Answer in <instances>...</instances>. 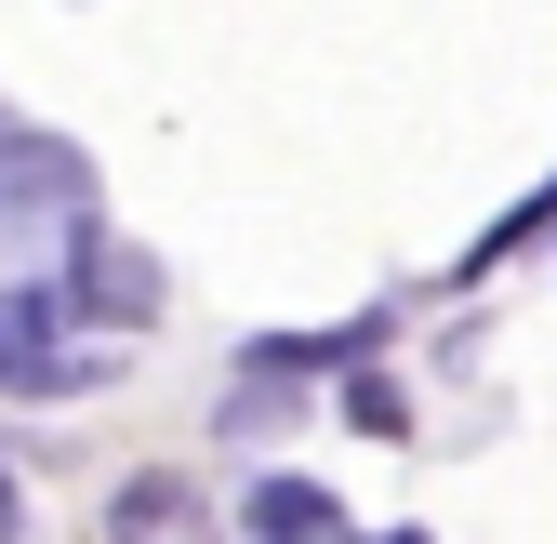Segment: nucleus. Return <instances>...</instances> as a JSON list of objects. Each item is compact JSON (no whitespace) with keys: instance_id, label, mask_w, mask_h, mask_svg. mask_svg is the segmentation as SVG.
I'll use <instances>...</instances> for the list:
<instances>
[{"instance_id":"f257e3e1","label":"nucleus","mask_w":557,"mask_h":544,"mask_svg":"<svg viewBox=\"0 0 557 544\" xmlns=\"http://www.w3.org/2000/svg\"><path fill=\"white\" fill-rule=\"evenodd\" d=\"M53 332H66L53 293H0V398H66V385H107L120 372V359H66Z\"/></svg>"},{"instance_id":"f03ea898","label":"nucleus","mask_w":557,"mask_h":544,"mask_svg":"<svg viewBox=\"0 0 557 544\" xmlns=\"http://www.w3.org/2000/svg\"><path fill=\"white\" fill-rule=\"evenodd\" d=\"M66 319H120V332H147L160 319V265L133 252V239H107V226H81L66 239V293H53Z\"/></svg>"},{"instance_id":"7ed1b4c3","label":"nucleus","mask_w":557,"mask_h":544,"mask_svg":"<svg viewBox=\"0 0 557 544\" xmlns=\"http://www.w3.org/2000/svg\"><path fill=\"white\" fill-rule=\"evenodd\" d=\"M0 199H14V213H66V226H81V213H94V160L53 147V133H0Z\"/></svg>"},{"instance_id":"20e7f679","label":"nucleus","mask_w":557,"mask_h":544,"mask_svg":"<svg viewBox=\"0 0 557 544\" xmlns=\"http://www.w3.org/2000/svg\"><path fill=\"white\" fill-rule=\"evenodd\" d=\"M107 544H226V531H213V505H199L186 479H120Z\"/></svg>"},{"instance_id":"39448f33","label":"nucleus","mask_w":557,"mask_h":544,"mask_svg":"<svg viewBox=\"0 0 557 544\" xmlns=\"http://www.w3.org/2000/svg\"><path fill=\"white\" fill-rule=\"evenodd\" d=\"M239 531H252V544H332V492H319V479H252Z\"/></svg>"},{"instance_id":"423d86ee","label":"nucleus","mask_w":557,"mask_h":544,"mask_svg":"<svg viewBox=\"0 0 557 544\" xmlns=\"http://www.w3.org/2000/svg\"><path fill=\"white\" fill-rule=\"evenodd\" d=\"M531 239H557V186H531V199H518V213H505L492 239H478V252L451 265V280H492V265H505V252H531Z\"/></svg>"},{"instance_id":"0eeeda50","label":"nucleus","mask_w":557,"mask_h":544,"mask_svg":"<svg viewBox=\"0 0 557 544\" xmlns=\"http://www.w3.org/2000/svg\"><path fill=\"white\" fill-rule=\"evenodd\" d=\"M345 412H359L372 438H398V385H385V372H359V385H345Z\"/></svg>"},{"instance_id":"6e6552de","label":"nucleus","mask_w":557,"mask_h":544,"mask_svg":"<svg viewBox=\"0 0 557 544\" xmlns=\"http://www.w3.org/2000/svg\"><path fill=\"white\" fill-rule=\"evenodd\" d=\"M0 544H14V492H0Z\"/></svg>"},{"instance_id":"1a4fd4ad","label":"nucleus","mask_w":557,"mask_h":544,"mask_svg":"<svg viewBox=\"0 0 557 544\" xmlns=\"http://www.w3.org/2000/svg\"><path fill=\"white\" fill-rule=\"evenodd\" d=\"M385 544H425V531H385Z\"/></svg>"},{"instance_id":"9d476101","label":"nucleus","mask_w":557,"mask_h":544,"mask_svg":"<svg viewBox=\"0 0 557 544\" xmlns=\"http://www.w3.org/2000/svg\"><path fill=\"white\" fill-rule=\"evenodd\" d=\"M0 133H14V120H0Z\"/></svg>"}]
</instances>
